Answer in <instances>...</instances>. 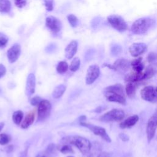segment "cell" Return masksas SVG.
I'll return each instance as SVG.
<instances>
[{"label":"cell","instance_id":"1","mask_svg":"<svg viewBox=\"0 0 157 157\" xmlns=\"http://www.w3.org/2000/svg\"><path fill=\"white\" fill-rule=\"evenodd\" d=\"M62 142L74 145L83 155L88 153L91 147V142L88 139L79 136L64 137L62 139Z\"/></svg>","mask_w":157,"mask_h":157},{"label":"cell","instance_id":"2","mask_svg":"<svg viewBox=\"0 0 157 157\" xmlns=\"http://www.w3.org/2000/svg\"><path fill=\"white\" fill-rule=\"evenodd\" d=\"M155 23L153 19L149 17L140 18L132 23L131 30L136 34H145L150 27Z\"/></svg>","mask_w":157,"mask_h":157},{"label":"cell","instance_id":"3","mask_svg":"<svg viewBox=\"0 0 157 157\" xmlns=\"http://www.w3.org/2000/svg\"><path fill=\"white\" fill-rule=\"evenodd\" d=\"M107 21L112 28L119 32H123L128 29L126 22L118 15L113 14L108 16Z\"/></svg>","mask_w":157,"mask_h":157},{"label":"cell","instance_id":"4","mask_svg":"<svg viewBox=\"0 0 157 157\" xmlns=\"http://www.w3.org/2000/svg\"><path fill=\"white\" fill-rule=\"evenodd\" d=\"M125 113L121 109H112L100 117V120L104 122L118 121L122 120L124 117Z\"/></svg>","mask_w":157,"mask_h":157},{"label":"cell","instance_id":"5","mask_svg":"<svg viewBox=\"0 0 157 157\" xmlns=\"http://www.w3.org/2000/svg\"><path fill=\"white\" fill-rule=\"evenodd\" d=\"M52 105L49 101L42 99L37 105V119L39 121H42L47 118L51 113Z\"/></svg>","mask_w":157,"mask_h":157},{"label":"cell","instance_id":"6","mask_svg":"<svg viewBox=\"0 0 157 157\" xmlns=\"http://www.w3.org/2000/svg\"><path fill=\"white\" fill-rule=\"evenodd\" d=\"M80 124L82 126L86 127L88 128L93 134H94L96 136H98L101 137L104 140H105L107 142H111V139L107 133L105 129L102 127L96 126L90 123H88L86 122H80Z\"/></svg>","mask_w":157,"mask_h":157},{"label":"cell","instance_id":"7","mask_svg":"<svg viewBox=\"0 0 157 157\" xmlns=\"http://www.w3.org/2000/svg\"><path fill=\"white\" fill-rule=\"evenodd\" d=\"M141 98L151 103L157 102V90L152 86H147L141 90Z\"/></svg>","mask_w":157,"mask_h":157},{"label":"cell","instance_id":"8","mask_svg":"<svg viewBox=\"0 0 157 157\" xmlns=\"http://www.w3.org/2000/svg\"><path fill=\"white\" fill-rule=\"evenodd\" d=\"M100 75L99 67L96 64H93L88 67L85 77V82L87 85H91L99 77Z\"/></svg>","mask_w":157,"mask_h":157},{"label":"cell","instance_id":"9","mask_svg":"<svg viewBox=\"0 0 157 157\" xmlns=\"http://www.w3.org/2000/svg\"><path fill=\"white\" fill-rule=\"evenodd\" d=\"M157 128V116L154 115L148 120L146 128V134L148 142H150L153 138Z\"/></svg>","mask_w":157,"mask_h":157},{"label":"cell","instance_id":"10","mask_svg":"<svg viewBox=\"0 0 157 157\" xmlns=\"http://www.w3.org/2000/svg\"><path fill=\"white\" fill-rule=\"evenodd\" d=\"M46 27L53 34L58 33L61 29V23L60 20L53 16H49L45 20Z\"/></svg>","mask_w":157,"mask_h":157},{"label":"cell","instance_id":"11","mask_svg":"<svg viewBox=\"0 0 157 157\" xmlns=\"http://www.w3.org/2000/svg\"><path fill=\"white\" fill-rule=\"evenodd\" d=\"M147 49V46L145 44L142 42L133 43L129 48V52L131 56L134 57H138L142 54L144 53Z\"/></svg>","mask_w":157,"mask_h":157},{"label":"cell","instance_id":"12","mask_svg":"<svg viewBox=\"0 0 157 157\" xmlns=\"http://www.w3.org/2000/svg\"><path fill=\"white\" fill-rule=\"evenodd\" d=\"M21 53V47L18 44H13L7 52V56L9 63L15 62L19 58Z\"/></svg>","mask_w":157,"mask_h":157},{"label":"cell","instance_id":"13","mask_svg":"<svg viewBox=\"0 0 157 157\" xmlns=\"http://www.w3.org/2000/svg\"><path fill=\"white\" fill-rule=\"evenodd\" d=\"M36 88V77L34 74L30 73L26 78L25 93L28 97L33 95L35 92Z\"/></svg>","mask_w":157,"mask_h":157},{"label":"cell","instance_id":"14","mask_svg":"<svg viewBox=\"0 0 157 157\" xmlns=\"http://www.w3.org/2000/svg\"><path fill=\"white\" fill-rule=\"evenodd\" d=\"M131 66V62L124 58L117 59L112 64L113 70L119 71H126Z\"/></svg>","mask_w":157,"mask_h":157},{"label":"cell","instance_id":"15","mask_svg":"<svg viewBox=\"0 0 157 157\" xmlns=\"http://www.w3.org/2000/svg\"><path fill=\"white\" fill-rule=\"evenodd\" d=\"M78 47V42L76 40L71 41L67 46L66 47L64 50L65 57L69 59L73 58L75 54L77 53Z\"/></svg>","mask_w":157,"mask_h":157},{"label":"cell","instance_id":"16","mask_svg":"<svg viewBox=\"0 0 157 157\" xmlns=\"http://www.w3.org/2000/svg\"><path fill=\"white\" fill-rule=\"evenodd\" d=\"M104 94L117 93L124 96V90L123 85L120 83H115L107 86L104 90Z\"/></svg>","mask_w":157,"mask_h":157},{"label":"cell","instance_id":"17","mask_svg":"<svg viewBox=\"0 0 157 157\" xmlns=\"http://www.w3.org/2000/svg\"><path fill=\"white\" fill-rule=\"evenodd\" d=\"M104 94L108 101L119 103L122 105L126 104L125 96L123 95L117 94V93H107Z\"/></svg>","mask_w":157,"mask_h":157},{"label":"cell","instance_id":"18","mask_svg":"<svg viewBox=\"0 0 157 157\" xmlns=\"http://www.w3.org/2000/svg\"><path fill=\"white\" fill-rule=\"evenodd\" d=\"M143 80H145L144 74L143 72H137L134 71V72H131L127 74L124 77V80L127 82L136 83Z\"/></svg>","mask_w":157,"mask_h":157},{"label":"cell","instance_id":"19","mask_svg":"<svg viewBox=\"0 0 157 157\" xmlns=\"http://www.w3.org/2000/svg\"><path fill=\"white\" fill-rule=\"evenodd\" d=\"M139 121V116L137 115H133L126 119H125L124 121H123L120 124V127L121 129L124 128H129L134 126L137 121Z\"/></svg>","mask_w":157,"mask_h":157},{"label":"cell","instance_id":"20","mask_svg":"<svg viewBox=\"0 0 157 157\" xmlns=\"http://www.w3.org/2000/svg\"><path fill=\"white\" fill-rule=\"evenodd\" d=\"M35 116H36V113L34 110H31L29 112L26 114L23 121H22L21 124V128L23 129L28 128L30 125H31L33 123L35 120Z\"/></svg>","mask_w":157,"mask_h":157},{"label":"cell","instance_id":"21","mask_svg":"<svg viewBox=\"0 0 157 157\" xmlns=\"http://www.w3.org/2000/svg\"><path fill=\"white\" fill-rule=\"evenodd\" d=\"M156 73H157V65L155 64V63H151L147 67L145 72H144L145 79H149L151 78Z\"/></svg>","mask_w":157,"mask_h":157},{"label":"cell","instance_id":"22","mask_svg":"<svg viewBox=\"0 0 157 157\" xmlns=\"http://www.w3.org/2000/svg\"><path fill=\"white\" fill-rule=\"evenodd\" d=\"M142 61V58L139 57L131 61V66H132L134 71L137 72H142L144 67Z\"/></svg>","mask_w":157,"mask_h":157},{"label":"cell","instance_id":"23","mask_svg":"<svg viewBox=\"0 0 157 157\" xmlns=\"http://www.w3.org/2000/svg\"><path fill=\"white\" fill-rule=\"evenodd\" d=\"M136 85L134 82H128L125 86V92L129 98H133L136 91Z\"/></svg>","mask_w":157,"mask_h":157},{"label":"cell","instance_id":"24","mask_svg":"<svg viewBox=\"0 0 157 157\" xmlns=\"http://www.w3.org/2000/svg\"><path fill=\"white\" fill-rule=\"evenodd\" d=\"M66 88V87L63 84L58 85L54 88L52 92V97L55 99H58L61 98L64 94V93L65 92Z\"/></svg>","mask_w":157,"mask_h":157},{"label":"cell","instance_id":"25","mask_svg":"<svg viewBox=\"0 0 157 157\" xmlns=\"http://www.w3.org/2000/svg\"><path fill=\"white\" fill-rule=\"evenodd\" d=\"M11 9V3L9 0H0V12L9 13Z\"/></svg>","mask_w":157,"mask_h":157},{"label":"cell","instance_id":"26","mask_svg":"<svg viewBox=\"0 0 157 157\" xmlns=\"http://www.w3.org/2000/svg\"><path fill=\"white\" fill-rule=\"evenodd\" d=\"M12 118V120H13V123L17 125H19V124H20V123H21V121L23 120V112L20 110L15 111L13 113Z\"/></svg>","mask_w":157,"mask_h":157},{"label":"cell","instance_id":"27","mask_svg":"<svg viewBox=\"0 0 157 157\" xmlns=\"http://www.w3.org/2000/svg\"><path fill=\"white\" fill-rule=\"evenodd\" d=\"M80 65V60L79 58L75 57L72 59L69 66V69L72 72H75L79 69Z\"/></svg>","mask_w":157,"mask_h":157},{"label":"cell","instance_id":"28","mask_svg":"<svg viewBox=\"0 0 157 157\" xmlns=\"http://www.w3.org/2000/svg\"><path fill=\"white\" fill-rule=\"evenodd\" d=\"M68 67L67 63L64 61H62L58 63L56 66V71L59 74H64L67 71Z\"/></svg>","mask_w":157,"mask_h":157},{"label":"cell","instance_id":"29","mask_svg":"<svg viewBox=\"0 0 157 157\" xmlns=\"http://www.w3.org/2000/svg\"><path fill=\"white\" fill-rule=\"evenodd\" d=\"M11 140V137L7 134L1 133L0 134V145H4L9 144Z\"/></svg>","mask_w":157,"mask_h":157},{"label":"cell","instance_id":"30","mask_svg":"<svg viewBox=\"0 0 157 157\" xmlns=\"http://www.w3.org/2000/svg\"><path fill=\"white\" fill-rule=\"evenodd\" d=\"M67 20H68L70 25L72 27H76L77 26L78 23V20L76 16H75L73 14H70V15H67Z\"/></svg>","mask_w":157,"mask_h":157},{"label":"cell","instance_id":"31","mask_svg":"<svg viewBox=\"0 0 157 157\" xmlns=\"http://www.w3.org/2000/svg\"><path fill=\"white\" fill-rule=\"evenodd\" d=\"M59 151L63 153H74V151L72 148V147L67 144H64L62 145L59 148Z\"/></svg>","mask_w":157,"mask_h":157},{"label":"cell","instance_id":"32","mask_svg":"<svg viewBox=\"0 0 157 157\" xmlns=\"http://www.w3.org/2000/svg\"><path fill=\"white\" fill-rule=\"evenodd\" d=\"M8 37L6 35L0 33V48L4 47L8 42Z\"/></svg>","mask_w":157,"mask_h":157},{"label":"cell","instance_id":"33","mask_svg":"<svg viewBox=\"0 0 157 157\" xmlns=\"http://www.w3.org/2000/svg\"><path fill=\"white\" fill-rule=\"evenodd\" d=\"M121 47L119 45H113L111 47V53L113 55H118L121 52Z\"/></svg>","mask_w":157,"mask_h":157},{"label":"cell","instance_id":"34","mask_svg":"<svg viewBox=\"0 0 157 157\" xmlns=\"http://www.w3.org/2000/svg\"><path fill=\"white\" fill-rule=\"evenodd\" d=\"M44 5L47 11H52L53 9V0H44Z\"/></svg>","mask_w":157,"mask_h":157},{"label":"cell","instance_id":"35","mask_svg":"<svg viewBox=\"0 0 157 157\" xmlns=\"http://www.w3.org/2000/svg\"><path fill=\"white\" fill-rule=\"evenodd\" d=\"M147 61L150 63H154V62L157 59V55L154 52H150L147 56Z\"/></svg>","mask_w":157,"mask_h":157},{"label":"cell","instance_id":"36","mask_svg":"<svg viewBox=\"0 0 157 157\" xmlns=\"http://www.w3.org/2000/svg\"><path fill=\"white\" fill-rule=\"evenodd\" d=\"M42 101V99L38 96H34L33 97L31 101H30V103L32 105H34V106H36V105H38L39 104L40 102V101Z\"/></svg>","mask_w":157,"mask_h":157},{"label":"cell","instance_id":"37","mask_svg":"<svg viewBox=\"0 0 157 157\" xmlns=\"http://www.w3.org/2000/svg\"><path fill=\"white\" fill-rule=\"evenodd\" d=\"M15 6L18 8H22L25 7L27 3V0H15Z\"/></svg>","mask_w":157,"mask_h":157},{"label":"cell","instance_id":"38","mask_svg":"<svg viewBox=\"0 0 157 157\" xmlns=\"http://www.w3.org/2000/svg\"><path fill=\"white\" fill-rule=\"evenodd\" d=\"M55 148H56V146L55 144H50L48 145L47 149H46V152L50 154V153H52L54 152V151L55 150Z\"/></svg>","mask_w":157,"mask_h":157},{"label":"cell","instance_id":"39","mask_svg":"<svg viewBox=\"0 0 157 157\" xmlns=\"http://www.w3.org/2000/svg\"><path fill=\"white\" fill-rule=\"evenodd\" d=\"M6 73V67L2 64H0V78L3 77Z\"/></svg>","mask_w":157,"mask_h":157},{"label":"cell","instance_id":"40","mask_svg":"<svg viewBox=\"0 0 157 157\" xmlns=\"http://www.w3.org/2000/svg\"><path fill=\"white\" fill-rule=\"evenodd\" d=\"M119 137L123 140V141H128L129 140V136L124 134V133H120L119 134Z\"/></svg>","mask_w":157,"mask_h":157},{"label":"cell","instance_id":"41","mask_svg":"<svg viewBox=\"0 0 157 157\" xmlns=\"http://www.w3.org/2000/svg\"><path fill=\"white\" fill-rule=\"evenodd\" d=\"M13 148H14V146L13 145H9L4 148V150L7 153H10L13 150Z\"/></svg>","mask_w":157,"mask_h":157},{"label":"cell","instance_id":"42","mask_svg":"<svg viewBox=\"0 0 157 157\" xmlns=\"http://www.w3.org/2000/svg\"><path fill=\"white\" fill-rule=\"evenodd\" d=\"M54 48H55L54 45L50 44V45H49L47 46V48H46V51H47V52H51Z\"/></svg>","mask_w":157,"mask_h":157},{"label":"cell","instance_id":"43","mask_svg":"<svg viewBox=\"0 0 157 157\" xmlns=\"http://www.w3.org/2000/svg\"><path fill=\"white\" fill-rule=\"evenodd\" d=\"M98 157H109V154L107 152L103 151L99 153L98 156Z\"/></svg>","mask_w":157,"mask_h":157},{"label":"cell","instance_id":"44","mask_svg":"<svg viewBox=\"0 0 157 157\" xmlns=\"http://www.w3.org/2000/svg\"><path fill=\"white\" fill-rule=\"evenodd\" d=\"M104 109H105V108H104V107H102V106H99L98 107H97V108L95 109L94 112H102V110H104Z\"/></svg>","mask_w":157,"mask_h":157},{"label":"cell","instance_id":"45","mask_svg":"<svg viewBox=\"0 0 157 157\" xmlns=\"http://www.w3.org/2000/svg\"><path fill=\"white\" fill-rule=\"evenodd\" d=\"M27 151L28 150L26 149L25 151L21 152V153L20 154V157H27Z\"/></svg>","mask_w":157,"mask_h":157},{"label":"cell","instance_id":"46","mask_svg":"<svg viewBox=\"0 0 157 157\" xmlns=\"http://www.w3.org/2000/svg\"><path fill=\"white\" fill-rule=\"evenodd\" d=\"M86 117L85 115L81 116V117H80V118H79L80 122H84L85 120H86Z\"/></svg>","mask_w":157,"mask_h":157},{"label":"cell","instance_id":"47","mask_svg":"<svg viewBox=\"0 0 157 157\" xmlns=\"http://www.w3.org/2000/svg\"><path fill=\"white\" fill-rule=\"evenodd\" d=\"M4 126V122H0V131L2 130V129Z\"/></svg>","mask_w":157,"mask_h":157},{"label":"cell","instance_id":"48","mask_svg":"<svg viewBox=\"0 0 157 157\" xmlns=\"http://www.w3.org/2000/svg\"><path fill=\"white\" fill-rule=\"evenodd\" d=\"M36 157H46V156L44 155H38Z\"/></svg>","mask_w":157,"mask_h":157},{"label":"cell","instance_id":"49","mask_svg":"<svg viewBox=\"0 0 157 157\" xmlns=\"http://www.w3.org/2000/svg\"><path fill=\"white\" fill-rule=\"evenodd\" d=\"M87 157H93V155L92 154H90Z\"/></svg>","mask_w":157,"mask_h":157},{"label":"cell","instance_id":"50","mask_svg":"<svg viewBox=\"0 0 157 157\" xmlns=\"http://www.w3.org/2000/svg\"><path fill=\"white\" fill-rule=\"evenodd\" d=\"M67 157H74V156H67Z\"/></svg>","mask_w":157,"mask_h":157},{"label":"cell","instance_id":"51","mask_svg":"<svg viewBox=\"0 0 157 157\" xmlns=\"http://www.w3.org/2000/svg\"><path fill=\"white\" fill-rule=\"evenodd\" d=\"M156 90H157V86H156Z\"/></svg>","mask_w":157,"mask_h":157}]
</instances>
